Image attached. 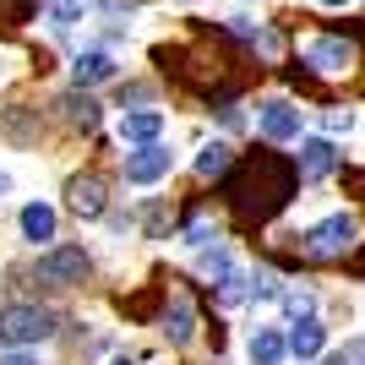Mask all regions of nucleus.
Returning a JSON list of instances; mask_svg holds the SVG:
<instances>
[{"label": "nucleus", "instance_id": "39448f33", "mask_svg": "<svg viewBox=\"0 0 365 365\" xmlns=\"http://www.w3.org/2000/svg\"><path fill=\"white\" fill-rule=\"evenodd\" d=\"M115 137L125 148H142V142H158L164 137V109H125L120 125H115Z\"/></svg>", "mask_w": 365, "mask_h": 365}, {"label": "nucleus", "instance_id": "0eeeda50", "mask_svg": "<svg viewBox=\"0 0 365 365\" xmlns=\"http://www.w3.org/2000/svg\"><path fill=\"white\" fill-rule=\"evenodd\" d=\"M120 71V61L109 55V49H82L71 61V82L76 88H98V82H109V76Z\"/></svg>", "mask_w": 365, "mask_h": 365}, {"label": "nucleus", "instance_id": "9b49d317", "mask_svg": "<svg viewBox=\"0 0 365 365\" xmlns=\"http://www.w3.org/2000/svg\"><path fill=\"white\" fill-rule=\"evenodd\" d=\"M284 354H289V338L278 327H257L251 333V365H284Z\"/></svg>", "mask_w": 365, "mask_h": 365}, {"label": "nucleus", "instance_id": "f8f14e48", "mask_svg": "<svg viewBox=\"0 0 365 365\" xmlns=\"http://www.w3.org/2000/svg\"><path fill=\"white\" fill-rule=\"evenodd\" d=\"M322 344H327V327H322L317 317H300V327L289 333V354L294 360H317Z\"/></svg>", "mask_w": 365, "mask_h": 365}, {"label": "nucleus", "instance_id": "aec40b11", "mask_svg": "<svg viewBox=\"0 0 365 365\" xmlns=\"http://www.w3.org/2000/svg\"><path fill=\"white\" fill-rule=\"evenodd\" d=\"M349 125H354L349 109H327V131H349Z\"/></svg>", "mask_w": 365, "mask_h": 365}, {"label": "nucleus", "instance_id": "1a4fd4ad", "mask_svg": "<svg viewBox=\"0 0 365 365\" xmlns=\"http://www.w3.org/2000/svg\"><path fill=\"white\" fill-rule=\"evenodd\" d=\"M305 61L317 66V71H327V76L349 71V66H354V44H349V38H317V44L305 49Z\"/></svg>", "mask_w": 365, "mask_h": 365}, {"label": "nucleus", "instance_id": "4468645a", "mask_svg": "<svg viewBox=\"0 0 365 365\" xmlns=\"http://www.w3.org/2000/svg\"><path fill=\"white\" fill-rule=\"evenodd\" d=\"M164 333L175 338V344H191V338H197V317H191V305H185V300H175V305H169Z\"/></svg>", "mask_w": 365, "mask_h": 365}, {"label": "nucleus", "instance_id": "9d476101", "mask_svg": "<svg viewBox=\"0 0 365 365\" xmlns=\"http://www.w3.org/2000/svg\"><path fill=\"white\" fill-rule=\"evenodd\" d=\"M16 224H22V235H28L33 245H49V240H55V229H61V213H55L49 202H28Z\"/></svg>", "mask_w": 365, "mask_h": 365}, {"label": "nucleus", "instance_id": "f3484780", "mask_svg": "<svg viewBox=\"0 0 365 365\" xmlns=\"http://www.w3.org/2000/svg\"><path fill=\"white\" fill-rule=\"evenodd\" d=\"M224 169H229V148H224V142H207V148L197 153V175H202V180H213V175H224Z\"/></svg>", "mask_w": 365, "mask_h": 365}, {"label": "nucleus", "instance_id": "6ab92c4d", "mask_svg": "<svg viewBox=\"0 0 365 365\" xmlns=\"http://www.w3.org/2000/svg\"><path fill=\"white\" fill-rule=\"evenodd\" d=\"M207 240H218V224H207V218L185 229V245H207Z\"/></svg>", "mask_w": 365, "mask_h": 365}, {"label": "nucleus", "instance_id": "2eb2a0df", "mask_svg": "<svg viewBox=\"0 0 365 365\" xmlns=\"http://www.w3.org/2000/svg\"><path fill=\"white\" fill-rule=\"evenodd\" d=\"M61 109H66V120H71V125H82V131H93V125H98V104H93L88 93H66V98H61Z\"/></svg>", "mask_w": 365, "mask_h": 365}, {"label": "nucleus", "instance_id": "412c9836", "mask_svg": "<svg viewBox=\"0 0 365 365\" xmlns=\"http://www.w3.org/2000/svg\"><path fill=\"white\" fill-rule=\"evenodd\" d=\"M0 365H38V354H33V349H6Z\"/></svg>", "mask_w": 365, "mask_h": 365}, {"label": "nucleus", "instance_id": "b1692460", "mask_svg": "<svg viewBox=\"0 0 365 365\" xmlns=\"http://www.w3.org/2000/svg\"><path fill=\"white\" fill-rule=\"evenodd\" d=\"M115 365H125V360H115Z\"/></svg>", "mask_w": 365, "mask_h": 365}, {"label": "nucleus", "instance_id": "6e6552de", "mask_svg": "<svg viewBox=\"0 0 365 365\" xmlns=\"http://www.w3.org/2000/svg\"><path fill=\"white\" fill-rule=\"evenodd\" d=\"M262 131L273 142H294L300 137V109L289 98H273V104H262Z\"/></svg>", "mask_w": 365, "mask_h": 365}, {"label": "nucleus", "instance_id": "a211bd4d", "mask_svg": "<svg viewBox=\"0 0 365 365\" xmlns=\"http://www.w3.org/2000/svg\"><path fill=\"white\" fill-rule=\"evenodd\" d=\"M284 311L289 317H311V289H289L284 294Z\"/></svg>", "mask_w": 365, "mask_h": 365}, {"label": "nucleus", "instance_id": "5701e85b", "mask_svg": "<svg viewBox=\"0 0 365 365\" xmlns=\"http://www.w3.org/2000/svg\"><path fill=\"white\" fill-rule=\"evenodd\" d=\"M322 6H333V11H338V6H349V0H322Z\"/></svg>", "mask_w": 365, "mask_h": 365}, {"label": "nucleus", "instance_id": "dca6fc26", "mask_svg": "<svg viewBox=\"0 0 365 365\" xmlns=\"http://www.w3.org/2000/svg\"><path fill=\"white\" fill-rule=\"evenodd\" d=\"M82 16H88V0H55V6H49V28L66 33V28H76Z\"/></svg>", "mask_w": 365, "mask_h": 365}, {"label": "nucleus", "instance_id": "20e7f679", "mask_svg": "<svg viewBox=\"0 0 365 365\" xmlns=\"http://www.w3.org/2000/svg\"><path fill=\"white\" fill-rule=\"evenodd\" d=\"M169 169H175V153H169L164 142H142V148L125 158V180L131 185H158V180H169Z\"/></svg>", "mask_w": 365, "mask_h": 365}, {"label": "nucleus", "instance_id": "f257e3e1", "mask_svg": "<svg viewBox=\"0 0 365 365\" xmlns=\"http://www.w3.org/2000/svg\"><path fill=\"white\" fill-rule=\"evenodd\" d=\"M49 333H55V317L44 305H6L0 311V344L6 349H38Z\"/></svg>", "mask_w": 365, "mask_h": 365}, {"label": "nucleus", "instance_id": "423d86ee", "mask_svg": "<svg viewBox=\"0 0 365 365\" xmlns=\"http://www.w3.org/2000/svg\"><path fill=\"white\" fill-rule=\"evenodd\" d=\"M333 169H338L333 137H305L300 142V180H327Z\"/></svg>", "mask_w": 365, "mask_h": 365}, {"label": "nucleus", "instance_id": "393cba45", "mask_svg": "<svg viewBox=\"0 0 365 365\" xmlns=\"http://www.w3.org/2000/svg\"><path fill=\"white\" fill-rule=\"evenodd\" d=\"M185 6H191V0H185Z\"/></svg>", "mask_w": 365, "mask_h": 365}, {"label": "nucleus", "instance_id": "f03ea898", "mask_svg": "<svg viewBox=\"0 0 365 365\" xmlns=\"http://www.w3.org/2000/svg\"><path fill=\"white\" fill-rule=\"evenodd\" d=\"M300 240H305L311 257H344V251L360 240V218L354 213H333V218H322V224H311Z\"/></svg>", "mask_w": 365, "mask_h": 365}, {"label": "nucleus", "instance_id": "4be33fe9", "mask_svg": "<svg viewBox=\"0 0 365 365\" xmlns=\"http://www.w3.org/2000/svg\"><path fill=\"white\" fill-rule=\"evenodd\" d=\"M300 365H349L344 354H333V360H300Z\"/></svg>", "mask_w": 365, "mask_h": 365}, {"label": "nucleus", "instance_id": "7ed1b4c3", "mask_svg": "<svg viewBox=\"0 0 365 365\" xmlns=\"http://www.w3.org/2000/svg\"><path fill=\"white\" fill-rule=\"evenodd\" d=\"M38 278H44V284H61V289L82 284V278H88V251H82V245H49L44 257H38Z\"/></svg>", "mask_w": 365, "mask_h": 365}, {"label": "nucleus", "instance_id": "ddd939ff", "mask_svg": "<svg viewBox=\"0 0 365 365\" xmlns=\"http://www.w3.org/2000/svg\"><path fill=\"white\" fill-rule=\"evenodd\" d=\"M71 213L76 218H104V185L93 180V175L71 180Z\"/></svg>", "mask_w": 365, "mask_h": 365}]
</instances>
